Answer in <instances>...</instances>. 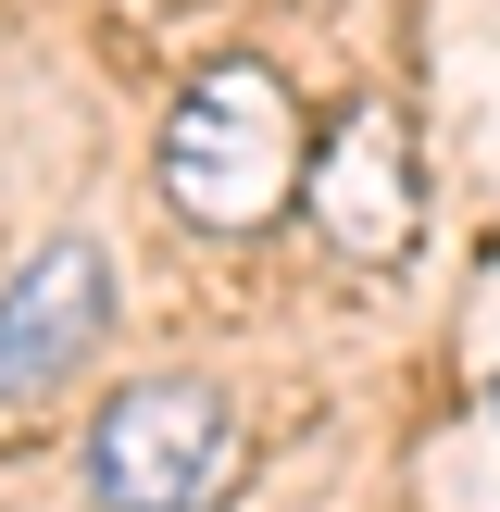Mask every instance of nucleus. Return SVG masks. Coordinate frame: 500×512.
<instances>
[{"label": "nucleus", "instance_id": "obj_4", "mask_svg": "<svg viewBox=\"0 0 500 512\" xmlns=\"http://www.w3.org/2000/svg\"><path fill=\"white\" fill-rule=\"evenodd\" d=\"M300 200H313V238L338 250V263H400V250H413V138H400L388 100H363L350 125L313 138Z\"/></svg>", "mask_w": 500, "mask_h": 512}, {"label": "nucleus", "instance_id": "obj_3", "mask_svg": "<svg viewBox=\"0 0 500 512\" xmlns=\"http://www.w3.org/2000/svg\"><path fill=\"white\" fill-rule=\"evenodd\" d=\"M113 338V250L100 238H50L0 275V400H50L100 363Z\"/></svg>", "mask_w": 500, "mask_h": 512}, {"label": "nucleus", "instance_id": "obj_2", "mask_svg": "<svg viewBox=\"0 0 500 512\" xmlns=\"http://www.w3.org/2000/svg\"><path fill=\"white\" fill-rule=\"evenodd\" d=\"M238 488V400L200 375H138L88 425V500L100 512H213Z\"/></svg>", "mask_w": 500, "mask_h": 512}, {"label": "nucleus", "instance_id": "obj_1", "mask_svg": "<svg viewBox=\"0 0 500 512\" xmlns=\"http://www.w3.org/2000/svg\"><path fill=\"white\" fill-rule=\"evenodd\" d=\"M150 175H163V213L188 225V238H263V225L300 200V175H313L288 75L275 63H200L188 100L163 113Z\"/></svg>", "mask_w": 500, "mask_h": 512}]
</instances>
